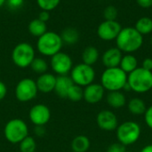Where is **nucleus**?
Wrapping results in <instances>:
<instances>
[{
  "instance_id": "1",
  "label": "nucleus",
  "mask_w": 152,
  "mask_h": 152,
  "mask_svg": "<svg viewBox=\"0 0 152 152\" xmlns=\"http://www.w3.org/2000/svg\"><path fill=\"white\" fill-rule=\"evenodd\" d=\"M117 47L125 53H133L141 49L143 45V36L134 27L122 28L116 38Z\"/></svg>"
},
{
  "instance_id": "2",
  "label": "nucleus",
  "mask_w": 152,
  "mask_h": 152,
  "mask_svg": "<svg viewBox=\"0 0 152 152\" xmlns=\"http://www.w3.org/2000/svg\"><path fill=\"white\" fill-rule=\"evenodd\" d=\"M127 83V74L119 67L107 68L101 76V85L108 92L122 91Z\"/></svg>"
},
{
  "instance_id": "3",
  "label": "nucleus",
  "mask_w": 152,
  "mask_h": 152,
  "mask_svg": "<svg viewBox=\"0 0 152 152\" xmlns=\"http://www.w3.org/2000/svg\"><path fill=\"white\" fill-rule=\"evenodd\" d=\"M127 85L134 93L142 94L152 90V71L138 67L127 75Z\"/></svg>"
},
{
  "instance_id": "4",
  "label": "nucleus",
  "mask_w": 152,
  "mask_h": 152,
  "mask_svg": "<svg viewBox=\"0 0 152 152\" xmlns=\"http://www.w3.org/2000/svg\"><path fill=\"white\" fill-rule=\"evenodd\" d=\"M142 127L136 121L128 120L118 125L116 129V136L118 142L125 147L134 145L141 137Z\"/></svg>"
},
{
  "instance_id": "5",
  "label": "nucleus",
  "mask_w": 152,
  "mask_h": 152,
  "mask_svg": "<svg viewBox=\"0 0 152 152\" xmlns=\"http://www.w3.org/2000/svg\"><path fill=\"white\" fill-rule=\"evenodd\" d=\"M63 42L59 34L53 31H46L38 37L37 42V51L44 56L52 57L61 52Z\"/></svg>"
},
{
  "instance_id": "6",
  "label": "nucleus",
  "mask_w": 152,
  "mask_h": 152,
  "mask_svg": "<svg viewBox=\"0 0 152 152\" xmlns=\"http://www.w3.org/2000/svg\"><path fill=\"white\" fill-rule=\"evenodd\" d=\"M4 138L11 143L19 144L28 135V127L27 123L20 118L9 120L4 128Z\"/></svg>"
},
{
  "instance_id": "7",
  "label": "nucleus",
  "mask_w": 152,
  "mask_h": 152,
  "mask_svg": "<svg viewBox=\"0 0 152 152\" xmlns=\"http://www.w3.org/2000/svg\"><path fill=\"white\" fill-rule=\"evenodd\" d=\"M35 57V49L27 42L18 44L12 52V62L20 69L29 67Z\"/></svg>"
},
{
  "instance_id": "8",
  "label": "nucleus",
  "mask_w": 152,
  "mask_h": 152,
  "mask_svg": "<svg viewBox=\"0 0 152 152\" xmlns=\"http://www.w3.org/2000/svg\"><path fill=\"white\" fill-rule=\"evenodd\" d=\"M69 77L75 85H77L84 88L88 85L94 83L96 73L93 66L82 62L77 64L72 68Z\"/></svg>"
},
{
  "instance_id": "9",
  "label": "nucleus",
  "mask_w": 152,
  "mask_h": 152,
  "mask_svg": "<svg viewBox=\"0 0 152 152\" xmlns=\"http://www.w3.org/2000/svg\"><path fill=\"white\" fill-rule=\"evenodd\" d=\"M38 90L36 81L32 78L25 77L20 79L15 87L16 99L20 102H28L35 99Z\"/></svg>"
},
{
  "instance_id": "10",
  "label": "nucleus",
  "mask_w": 152,
  "mask_h": 152,
  "mask_svg": "<svg viewBox=\"0 0 152 152\" xmlns=\"http://www.w3.org/2000/svg\"><path fill=\"white\" fill-rule=\"evenodd\" d=\"M50 65L55 74L58 76H66L70 73L73 68V61L68 53L59 52L51 57Z\"/></svg>"
},
{
  "instance_id": "11",
  "label": "nucleus",
  "mask_w": 152,
  "mask_h": 152,
  "mask_svg": "<svg viewBox=\"0 0 152 152\" xmlns=\"http://www.w3.org/2000/svg\"><path fill=\"white\" fill-rule=\"evenodd\" d=\"M122 27L117 20H103L97 28V36L103 41L116 40Z\"/></svg>"
},
{
  "instance_id": "12",
  "label": "nucleus",
  "mask_w": 152,
  "mask_h": 152,
  "mask_svg": "<svg viewBox=\"0 0 152 152\" xmlns=\"http://www.w3.org/2000/svg\"><path fill=\"white\" fill-rule=\"evenodd\" d=\"M96 124L100 129L105 132L116 131L118 126V118L110 110H101L96 117Z\"/></svg>"
},
{
  "instance_id": "13",
  "label": "nucleus",
  "mask_w": 152,
  "mask_h": 152,
  "mask_svg": "<svg viewBox=\"0 0 152 152\" xmlns=\"http://www.w3.org/2000/svg\"><path fill=\"white\" fill-rule=\"evenodd\" d=\"M28 118L32 124L37 126H45L51 118V110L50 109L42 103L36 104L31 107L28 112Z\"/></svg>"
},
{
  "instance_id": "14",
  "label": "nucleus",
  "mask_w": 152,
  "mask_h": 152,
  "mask_svg": "<svg viewBox=\"0 0 152 152\" xmlns=\"http://www.w3.org/2000/svg\"><path fill=\"white\" fill-rule=\"evenodd\" d=\"M105 96V89L99 83H92L84 87L83 99L89 104L101 102Z\"/></svg>"
},
{
  "instance_id": "15",
  "label": "nucleus",
  "mask_w": 152,
  "mask_h": 152,
  "mask_svg": "<svg viewBox=\"0 0 152 152\" xmlns=\"http://www.w3.org/2000/svg\"><path fill=\"white\" fill-rule=\"evenodd\" d=\"M122 56L123 53L118 47H111L103 53L102 56V62L106 69L119 67Z\"/></svg>"
},
{
  "instance_id": "16",
  "label": "nucleus",
  "mask_w": 152,
  "mask_h": 152,
  "mask_svg": "<svg viewBox=\"0 0 152 152\" xmlns=\"http://www.w3.org/2000/svg\"><path fill=\"white\" fill-rule=\"evenodd\" d=\"M55 83H56V76L48 72L39 75V77L36 80L38 92H41L43 94H49L53 92L55 87Z\"/></svg>"
},
{
  "instance_id": "17",
  "label": "nucleus",
  "mask_w": 152,
  "mask_h": 152,
  "mask_svg": "<svg viewBox=\"0 0 152 152\" xmlns=\"http://www.w3.org/2000/svg\"><path fill=\"white\" fill-rule=\"evenodd\" d=\"M73 84L74 83L69 76H57L53 92H55V94L61 98H67L68 92Z\"/></svg>"
},
{
  "instance_id": "18",
  "label": "nucleus",
  "mask_w": 152,
  "mask_h": 152,
  "mask_svg": "<svg viewBox=\"0 0 152 152\" xmlns=\"http://www.w3.org/2000/svg\"><path fill=\"white\" fill-rule=\"evenodd\" d=\"M106 102L110 108L115 110L122 109L127 103L126 97L122 91L108 92L106 95Z\"/></svg>"
},
{
  "instance_id": "19",
  "label": "nucleus",
  "mask_w": 152,
  "mask_h": 152,
  "mask_svg": "<svg viewBox=\"0 0 152 152\" xmlns=\"http://www.w3.org/2000/svg\"><path fill=\"white\" fill-rule=\"evenodd\" d=\"M126 105H127L128 111L134 116H142L145 113L147 110L145 102L139 97H134L130 99L127 102Z\"/></svg>"
},
{
  "instance_id": "20",
  "label": "nucleus",
  "mask_w": 152,
  "mask_h": 152,
  "mask_svg": "<svg viewBox=\"0 0 152 152\" xmlns=\"http://www.w3.org/2000/svg\"><path fill=\"white\" fill-rule=\"evenodd\" d=\"M138 60L133 53H126L122 56L119 68L127 75L138 68Z\"/></svg>"
},
{
  "instance_id": "21",
  "label": "nucleus",
  "mask_w": 152,
  "mask_h": 152,
  "mask_svg": "<svg viewBox=\"0 0 152 152\" xmlns=\"http://www.w3.org/2000/svg\"><path fill=\"white\" fill-rule=\"evenodd\" d=\"M91 147V142L86 135H77L71 142V150L73 152H87Z\"/></svg>"
},
{
  "instance_id": "22",
  "label": "nucleus",
  "mask_w": 152,
  "mask_h": 152,
  "mask_svg": "<svg viewBox=\"0 0 152 152\" xmlns=\"http://www.w3.org/2000/svg\"><path fill=\"white\" fill-rule=\"evenodd\" d=\"M100 58V53L95 46H87L84 49L82 53L83 63L93 66L94 65Z\"/></svg>"
},
{
  "instance_id": "23",
  "label": "nucleus",
  "mask_w": 152,
  "mask_h": 152,
  "mask_svg": "<svg viewBox=\"0 0 152 152\" xmlns=\"http://www.w3.org/2000/svg\"><path fill=\"white\" fill-rule=\"evenodd\" d=\"M28 30L31 36L35 37H40L47 31L46 23L40 20L39 19H34L28 23Z\"/></svg>"
},
{
  "instance_id": "24",
  "label": "nucleus",
  "mask_w": 152,
  "mask_h": 152,
  "mask_svg": "<svg viewBox=\"0 0 152 152\" xmlns=\"http://www.w3.org/2000/svg\"><path fill=\"white\" fill-rule=\"evenodd\" d=\"M60 36L61 37L63 44L69 45L77 44L80 38V35L77 29H76L75 28H71V27H69L63 29Z\"/></svg>"
},
{
  "instance_id": "25",
  "label": "nucleus",
  "mask_w": 152,
  "mask_h": 152,
  "mask_svg": "<svg viewBox=\"0 0 152 152\" xmlns=\"http://www.w3.org/2000/svg\"><path fill=\"white\" fill-rule=\"evenodd\" d=\"M135 29L142 36L150 35L152 33V19L150 17L140 18L134 25Z\"/></svg>"
},
{
  "instance_id": "26",
  "label": "nucleus",
  "mask_w": 152,
  "mask_h": 152,
  "mask_svg": "<svg viewBox=\"0 0 152 152\" xmlns=\"http://www.w3.org/2000/svg\"><path fill=\"white\" fill-rule=\"evenodd\" d=\"M31 69L33 70V72L42 75L44 73L47 72L48 69V63L47 61L40 57H35V59L33 60V61L31 62L30 66Z\"/></svg>"
},
{
  "instance_id": "27",
  "label": "nucleus",
  "mask_w": 152,
  "mask_h": 152,
  "mask_svg": "<svg viewBox=\"0 0 152 152\" xmlns=\"http://www.w3.org/2000/svg\"><path fill=\"white\" fill-rule=\"evenodd\" d=\"M19 149L20 152H36L37 142L35 138L28 135L19 143Z\"/></svg>"
},
{
  "instance_id": "28",
  "label": "nucleus",
  "mask_w": 152,
  "mask_h": 152,
  "mask_svg": "<svg viewBox=\"0 0 152 152\" xmlns=\"http://www.w3.org/2000/svg\"><path fill=\"white\" fill-rule=\"evenodd\" d=\"M83 94H84V88L73 84V86L69 88L68 94H67V99H69L71 102H79L83 99Z\"/></svg>"
},
{
  "instance_id": "29",
  "label": "nucleus",
  "mask_w": 152,
  "mask_h": 152,
  "mask_svg": "<svg viewBox=\"0 0 152 152\" xmlns=\"http://www.w3.org/2000/svg\"><path fill=\"white\" fill-rule=\"evenodd\" d=\"M61 0H37V4L43 11L51 12L58 7Z\"/></svg>"
},
{
  "instance_id": "30",
  "label": "nucleus",
  "mask_w": 152,
  "mask_h": 152,
  "mask_svg": "<svg viewBox=\"0 0 152 152\" xmlns=\"http://www.w3.org/2000/svg\"><path fill=\"white\" fill-rule=\"evenodd\" d=\"M118 11L114 5H108L103 10V17L105 20H117Z\"/></svg>"
},
{
  "instance_id": "31",
  "label": "nucleus",
  "mask_w": 152,
  "mask_h": 152,
  "mask_svg": "<svg viewBox=\"0 0 152 152\" xmlns=\"http://www.w3.org/2000/svg\"><path fill=\"white\" fill-rule=\"evenodd\" d=\"M6 5L11 10H18L22 7L24 4V0H6Z\"/></svg>"
},
{
  "instance_id": "32",
  "label": "nucleus",
  "mask_w": 152,
  "mask_h": 152,
  "mask_svg": "<svg viewBox=\"0 0 152 152\" xmlns=\"http://www.w3.org/2000/svg\"><path fill=\"white\" fill-rule=\"evenodd\" d=\"M143 117H144L145 124L147 125L149 128H151L152 130V104L151 106L147 107V110L145 113L143 114Z\"/></svg>"
},
{
  "instance_id": "33",
  "label": "nucleus",
  "mask_w": 152,
  "mask_h": 152,
  "mask_svg": "<svg viewBox=\"0 0 152 152\" xmlns=\"http://www.w3.org/2000/svg\"><path fill=\"white\" fill-rule=\"evenodd\" d=\"M126 151V147L118 142L110 144L107 149V152H125Z\"/></svg>"
},
{
  "instance_id": "34",
  "label": "nucleus",
  "mask_w": 152,
  "mask_h": 152,
  "mask_svg": "<svg viewBox=\"0 0 152 152\" xmlns=\"http://www.w3.org/2000/svg\"><path fill=\"white\" fill-rule=\"evenodd\" d=\"M136 3L143 9H149L152 7V0H136Z\"/></svg>"
},
{
  "instance_id": "35",
  "label": "nucleus",
  "mask_w": 152,
  "mask_h": 152,
  "mask_svg": "<svg viewBox=\"0 0 152 152\" xmlns=\"http://www.w3.org/2000/svg\"><path fill=\"white\" fill-rule=\"evenodd\" d=\"M50 12H48V11H41L40 12H39V15H38V18L37 19H39L40 20H42V21H44V22H45L46 23V21H48L49 20H50Z\"/></svg>"
},
{
  "instance_id": "36",
  "label": "nucleus",
  "mask_w": 152,
  "mask_h": 152,
  "mask_svg": "<svg viewBox=\"0 0 152 152\" xmlns=\"http://www.w3.org/2000/svg\"><path fill=\"white\" fill-rule=\"evenodd\" d=\"M142 68L152 71V59L151 58H145L142 62Z\"/></svg>"
},
{
  "instance_id": "37",
  "label": "nucleus",
  "mask_w": 152,
  "mask_h": 152,
  "mask_svg": "<svg viewBox=\"0 0 152 152\" xmlns=\"http://www.w3.org/2000/svg\"><path fill=\"white\" fill-rule=\"evenodd\" d=\"M7 94V87L5 84L0 81V101H2Z\"/></svg>"
},
{
  "instance_id": "38",
  "label": "nucleus",
  "mask_w": 152,
  "mask_h": 152,
  "mask_svg": "<svg viewBox=\"0 0 152 152\" xmlns=\"http://www.w3.org/2000/svg\"><path fill=\"white\" fill-rule=\"evenodd\" d=\"M45 134V129L43 126H37L35 127V134L37 136H43Z\"/></svg>"
},
{
  "instance_id": "39",
  "label": "nucleus",
  "mask_w": 152,
  "mask_h": 152,
  "mask_svg": "<svg viewBox=\"0 0 152 152\" xmlns=\"http://www.w3.org/2000/svg\"><path fill=\"white\" fill-rule=\"evenodd\" d=\"M140 152H152V143L151 144H147L145 145Z\"/></svg>"
},
{
  "instance_id": "40",
  "label": "nucleus",
  "mask_w": 152,
  "mask_h": 152,
  "mask_svg": "<svg viewBox=\"0 0 152 152\" xmlns=\"http://www.w3.org/2000/svg\"><path fill=\"white\" fill-rule=\"evenodd\" d=\"M6 0H0V7H2L4 4H5Z\"/></svg>"
},
{
  "instance_id": "41",
  "label": "nucleus",
  "mask_w": 152,
  "mask_h": 152,
  "mask_svg": "<svg viewBox=\"0 0 152 152\" xmlns=\"http://www.w3.org/2000/svg\"><path fill=\"white\" fill-rule=\"evenodd\" d=\"M151 44L152 45V36H151Z\"/></svg>"
},
{
  "instance_id": "42",
  "label": "nucleus",
  "mask_w": 152,
  "mask_h": 152,
  "mask_svg": "<svg viewBox=\"0 0 152 152\" xmlns=\"http://www.w3.org/2000/svg\"><path fill=\"white\" fill-rule=\"evenodd\" d=\"M125 152H131V151H126Z\"/></svg>"
}]
</instances>
